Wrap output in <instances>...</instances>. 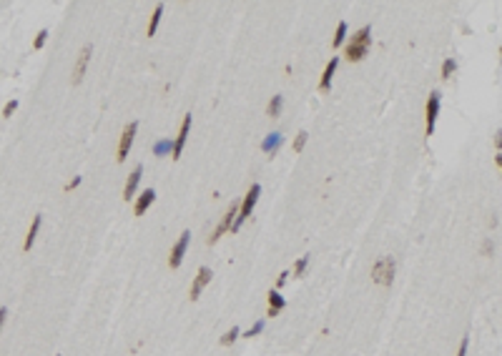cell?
Returning <instances> with one entry per match:
<instances>
[{
	"instance_id": "obj_19",
	"label": "cell",
	"mask_w": 502,
	"mask_h": 356,
	"mask_svg": "<svg viewBox=\"0 0 502 356\" xmlns=\"http://www.w3.org/2000/svg\"><path fill=\"white\" fill-rule=\"evenodd\" d=\"M281 106H284V98H281V96H271V101H269V108H266V113H269L271 118H276V116L281 113Z\"/></svg>"
},
{
	"instance_id": "obj_16",
	"label": "cell",
	"mask_w": 502,
	"mask_h": 356,
	"mask_svg": "<svg viewBox=\"0 0 502 356\" xmlns=\"http://www.w3.org/2000/svg\"><path fill=\"white\" fill-rule=\"evenodd\" d=\"M40 216H35L33 219V224H30V229H28V236H25V241H23V251H30V246L35 243V236H38V229H40Z\"/></svg>"
},
{
	"instance_id": "obj_28",
	"label": "cell",
	"mask_w": 502,
	"mask_h": 356,
	"mask_svg": "<svg viewBox=\"0 0 502 356\" xmlns=\"http://www.w3.org/2000/svg\"><path fill=\"white\" fill-rule=\"evenodd\" d=\"M467 346H470V336H462L460 349H457V356H467Z\"/></svg>"
},
{
	"instance_id": "obj_23",
	"label": "cell",
	"mask_w": 502,
	"mask_h": 356,
	"mask_svg": "<svg viewBox=\"0 0 502 356\" xmlns=\"http://www.w3.org/2000/svg\"><path fill=\"white\" fill-rule=\"evenodd\" d=\"M306 138H309L306 130H299V133H296V138H294V151H296V153H301V148H304V143H306Z\"/></svg>"
},
{
	"instance_id": "obj_34",
	"label": "cell",
	"mask_w": 502,
	"mask_h": 356,
	"mask_svg": "<svg viewBox=\"0 0 502 356\" xmlns=\"http://www.w3.org/2000/svg\"><path fill=\"white\" fill-rule=\"evenodd\" d=\"M5 316H8V309H0V326H3V321H5Z\"/></svg>"
},
{
	"instance_id": "obj_35",
	"label": "cell",
	"mask_w": 502,
	"mask_h": 356,
	"mask_svg": "<svg viewBox=\"0 0 502 356\" xmlns=\"http://www.w3.org/2000/svg\"><path fill=\"white\" fill-rule=\"evenodd\" d=\"M500 53H502V45H500Z\"/></svg>"
},
{
	"instance_id": "obj_3",
	"label": "cell",
	"mask_w": 502,
	"mask_h": 356,
	"mask_svg": "<svg viewBox=\"0 0 502 356\" xmlns=\"http://www.w3.org/2000/svg\"><path fill=\"white\" fill-rule=\"evenodd\" d=\"M394 278V258L392 256H382L372 266V281L379 283V286H389Z\"/></svg>"
},
{
	"instance_id": "obj_8",
	"label": "cell",
	"mask_w": 502,
	"mask_h": 356,
	"mask_svg": "<svg viewBox=\"0 0 502 356\" xmlns=\"http://www.w3.org/2000/svg\"><path fill=\"white\" fill-rule=\"evenodd\" d=\"M188 128H191V113H188V116H183V120H181L178 135H176V140H173V153H171V158H178V156L183 153L186 138H188Z\"/></svg>"
},
{
	"instance_id": "obj_6",
	"label": "cell",
	"mask_w": 502,
	"mask_h": 356,
	"mask_svg": "<svg viewBox=\"0 0 502 356\" xmlns=\"http://www.w3.org/2000/svg\"><path fill=\"white\" fill-rule=\"evenodd\" d=\"M136 128H138L136 120L126 123V128H123V133H121V140H118V156H116L118 161H126V156H128L131 143H133V135H136Z\"/></svg>"
},
{
	"instance_id": "obj_4",
	"label": "cell",
	"mask_w": 502,
	"mask_h": 356,
	"mask_svg": "<svg viewBox=\"0 0 502 356\" xmlns=\"http://www.w3.org/2000/svg\"><path fill=\"white\" fill-rule=\"evenodd\" d=\"M439 103H442V96L439 91H432L429 98H427V108H424V118H427V135L434 133V123H437V116H439Z\"/></svg>"
},
{
	"instance_id": "obj_7",
	"label": "cell",
	"mask_w": 502,
	"mask_h": 356,
	"mask_svg": "<svg viewBox=\"0 0 502 356\" xmlns=\"http://www.w3.org/2000/svg\"><path fill=\"white\" fill-rule=\"evenodd\" d=\"M188 241H191V234H188V231H183V234L178 236V241L173 243L171 256H168V266H171V268H178V266H181L183 253H186V248H188Z\"/></svg>"
},
{
	"instance_id": "obj_25",
	"label": "cell",
	"mask_w": 502,
	"mask_h": 356,
	"mask_svg": "<svg viewBox=\"0 0 502 356\" xmlns=\"http://www.w3.org/2000/svg\"><path fill=\"white\" fill-rule=\"evenodd\" d=\"M306 263H309V256H301L296 263H294V276H304L306 271Z\"/></svg>"
},
{
	"instance_id": "obj_14",
	"label": "cell",
	"mask_w": 502,
	"mask_h": 356,
	"mask_svg": "<svg viewBox=\"0 0 502 356\" xmlns=\"http://www.w3.org/2000/svg\"><path fill=\"white\" fill-rule=\"evenodd\" d=\"M337 65H339V58H337V55H332V60L327 63L324 73H322V81H319V91H329V86H332V76H334Z\"/></svg>"
},
{
	"instance_id": "obj_12",
	"label": "cell",
	"mask_w": 502,
	"mask_h": 356,
	"mask_svg": "<svg viewBox=\"0 0 502 356\" xmlns=\"http://www.w3.org/2000/svg\"><path fill=\"white\" fill-rule=\"evenodd\" d=\"M281 143H284V135H281V133H269V135L261 140V151L269 153V156H274V153L281 148Z\"/></svg>"
},
{
	"instance_id": "obj_15",
	"label": "cell",
	"mask_w": 502,
	"mask_h": 356,
	"mask_svg": "<svg viewBox=\"0 0 502 356\" xmlns=\"http://www.w3.org/2000/svg\"><path fill=\"white\" fill-rule=\"evenodd\" d=\"M286 306V301H284V296L279 294V291H269V311H266V316H279V311Z\"/></svg>"
},
{
	"instance_id": "obj_11",
	"label": "cell",
	"mask_w": 502,
	"mask_h": 356,
	"mask_svg": "<svg viewBox=\"0 0 502 356\" xmlns=\"http://www.w3.org/2000/svg\"><path fill=\"white\" fill-rule=\"evenodd\" d=\"M141 176H143V166H136V168H133V173H131L128 178H126V186H123V198H126V201H131V196L136 193Z\"/></svg>"
},
{
	"instance_id": "obj_32",
	"label": "cell",
	"mask_w": 502,
	"mask_h": 356,
	"mask_svg": "<svg viewBox=\"0 0 502 356\" xmlns=\"http://www.w3.org/2000/svg\"><path fill=\"white\" fill-rule=\"evenodd\" d=\"M490 251H492V241L487 238V241L482 243V253H490Z\"/></svg>"
},
{
	"instance_id": "obj_18",
	"label": "cell",
	"mask_w": 502,
	"mask_h": 356,
	"mask_svg": "<svg viewBox=\"0 0 502 356\" xmlns=\"http://www.w3.org/2000/svg\"><path fill=\"white\" fill-rule=\"evenodd\" d=\"M161 15H163V5L158 3V5H156V10H153V15H151V20H148V28H146V33H148V35H153V33H156Z\"/></svg>"
},
{
	"instance_id": "obj_2",
	"label": "cell",
	"mask_w": 502,
	"mask_h": 356,
	"mask_svg": "<svg viewBox=\"0 0 502 356\" xmlns=\"http://www.w3.org/2000/svg\"><path fill=\"white\" fill-rule=\"evenodd\" d=\"M259 193H261V186L259 183H254L249 188V193L244 196V201H241V206H239V216H236V221H234V226H231V234H236L239 229H241V224L251 216V211H254V206H256V201H259Z\"/></svg>"
},
{
	"instance_id": "obj_30",
	"label": "cell",
	"mask_w": 502,
	"mask_h": 356,
	"mask_svg": "<svg viewBox=\"0 0 502 356\" xmlns=\"http://www.w3.org/2000/svg\"><path fill=\"white\" fill-rule=\"evenodd\" d=\"M495 148H497V151H502V130H497V133H495Z\"/></svg>"
},
{
	"instance_id": "obj_20",
	"label": "cell",
	"mask_w": 502,
	"mask_h": 356,
	"mask_svg": "<svg viewBox=\"0 0 502 356\" xmlns=\"http://www.w3.org/2000/svg\"><path fill=\"white\" fill-rule=\"evenodd\" d=\"M344 38H347V23H344V20H339V25H337V33H334V40H332V45H334V48H339V45L344 43Z\"/></svg>"
},
{
	"instance_id": "obj_17",
	"label": "cell",
	"mask_w": 502,
	"mask_h": 356,
	"mask_svg": "<svg viewBox=\"0 0 502 356\" xmlns=\"http://www.w3.org/2000/svg\"><path fill=\"white\" fill-rule=\"evenodd\" d=\"M153 153H156V156H166V153H173V140H171V138H163V140H158V143L153 146Z\"/></svg>"
},
{
	"instance_id": "obj_13",
	"label": "cell",
	"mask_w": 502,
	"mask_h": 356,
	"mask_svg": "<svg viewBox=\"0 0 502 356\" xmlns=\"http://www.w3.org/2000/svg\"><path fill=\"white\" fill-rule=\"evenodd\" d=\"M156 201V191L153 188H146L141 196H138V201H136V206H133V211H136V216H143L146 213V208L151 206Z\"/></svg>"
},
{
	"instance_id": "obj_10",
	"label": "cell",
	"mask_w": 502,
	"mask_h": 356,
	"mask_svg": "<svg viewBox=\"0 0 502 356\" xmlns=\"http://www.w3.org/2000/svg\"><path fill=\"white\" fill-rule=\"evenodd\" d=\"M91 45H83V50L78 53V60H76V68H73V83H81L83 76H86V68H88V60H91Z\"/></svg>"
},
{
	"instance_id": "obj_22",
	"label": "cell",
	"mask_w": 502,
	"mask_h": 356,
	"mask_svg": "<svg viewBox=\"0 0 502 356\" xmlns=\"http://www.w3.org/2000/svg\"><path fill=\"white\" fill-rule=\"evenodd\" d=\"M239 334H241V331H239V326H231V331H226V334L221 336V344H224V346L234 344V341L239 339Z\"/></svg>"
},
{
	"instance_id": "obj_21",
	"label": "cell",
	"mask_w": 502,
	"mask_h": 356,
	"mask_svg": "<svg viewBox=\"0 0 502 356\" xmlns=\"http://www.w3.org/2000/svg\"><path fill=\"white\" fill-rule=\"evenodd\" d=\"M457 70V63H455V58H447L445 63H442V81H447L452 73Z\"/></svg>"
},
{
	"instance_id": "obj_33",
	"label": "cell",
	"mask_w": 502,
	"mask_h": 356,
	"mask_svg": "<svg viewBox=\"0 0 502 356\" xmlns=\"http://www.w3.org/2000/svg\"><path fill=\"white\" fill-rule=\"evenodd\" d=\"M495 166L502 171V153H497V156H495Z\"/></svg>"
},
{
	"instance_id": "obj_9",
	"label": "cell",
	"mask_w": 502,
	"mask_h": 356,
	"mask_svg": "<svg viewBox=\"0 0 502 356\" xmlns=\"http://www.w3.org/2000/svg\"><path fill=\"white\" fill-rule=\"evenodd\" d=\"M211 268H206V266H201L199 268V273H196V278H194V283H191V291H188V296H191V301H196L199 299V294L204 291V286L211 281Z\"/></svg>"
},
{
	"instance_id": "obj_24",
	"label": "cell",
	"mask_w": 502,
	"mask_h": 356,
	"mask_svg": "<svg viewBox=\"0 0 502 356\" xmlns=\"http://www.w3.org/2000/svg\"><path fill=\"white\" fill-rule=\"evenodd\" d=\"M45 40H48V30L43 28V30H38V35H35V40H33V48L40 50V48L45 45Z\"/></svg>"
},
{
	"instance_id": "obj_31",
	"label": "cell",
	"mask_w": 502,
	"mask_h": 356,
	"mask_svg": "<svg viewBox=\"0 0 502 356\" xmlns=\"http://www.w3.org/2000/svg\"><path fill=\"white\" fill-rule=\"evenodd\" d=\"M286 276H289L286 271H281V273H279V278H276V286H284V283H286Z\"/></svg>"
},
{
	"instance_id": "obj_27",
	"label": "cell",
	"mask_w": 502,
	"mask_h": 356,
	"mask_svg": "<svg viewBox=\"0 0 502 356\" xmlns=\"http://www.w3.org/2000/svg\"><path fill=\"white\" fill-rule=\"evenodd\" d=\"M261 331H264V321H256L254 326H251V329L246 331V336L251 339V336H256V334H261Z\"/></svg>"
},
{
	"instance_id": "obj_1",
	"label": "cell",
	"mask_w": 502,
	"mask_h": 356,
	"mask_svg": "<svg viewBox=\"0 0 502 356\" xmlns=\"http://www.w3.org/2000/svg\"><path fill=\"white\" fill-rule=\"evenodd\" d=\"M369 45H372V28L364 25V28H359V30L349 38V43H347V48H344L347 60H349V63H359V60L367 55Z\"/></svg>"
},
{
	"instance_id": "obj_5",
	"label": "cell",
	"mask_w": 502,
	"mask_h": 356,
	"mask_svg": "<svg viewBox=\"0 0 502 356\" xmlns=\"http://www.w3.org/2000/svg\"><path fill=\"white\" fill-rule=\"evenodd\" d=\"M236 216H239V206H236V203H231V208L224 213V219L219 221V226H216V229H214V234L209 236V243H216V241H219V238H221L226 231H231V226H234Z\"/></svg>"
},
{
	"instance_id": "obj_26",
	"label": "cell",
	"mask_w": 502,
	"mask_h": 356,
	"mask_svg": "<svg viewBox=\"0 0 502 356\" xmlns=\"http://www.w3.org/2000/svg\"><path fill=\"white\" fill-rule=\"evenodd\" d=\"M15 108H18V101H8V103L3 106V116H5V118H10V116L15 113Z\"/></svg>"
},
{
	"instance_id": "obj_29",
	"label": "cell",
	"mask_w": 502,
	"mask_h": 356,
	"mask_svg": "<svg viewBox=\"0 0 502 356\" xmlns=\"http://www.w3.org/2000/svg\"><path fill=\"white\" fill-rule=\"evenodd\" d=\"M81 181H83V178H81V176H76V178H71V181H68V183H66V186H63V188H66V191H71V188H76V186H81Z\"/></svg>"
}]
</instances>
